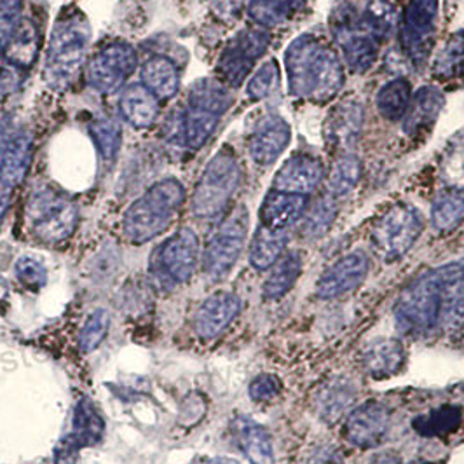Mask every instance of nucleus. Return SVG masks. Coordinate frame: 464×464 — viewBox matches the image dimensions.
<instances>
[{"label": "nucleus", "mask_w": 464, "mask_h": 464, "mask_svg": "<svg viewBox=\"0 0 464 464\" xmlns=\"http://www.w3.org/2000/svg\"><path fill=\"white\" fill-rule=\"evenodd\" d=\"M405 335H437L464 330V258L428 271L407 286L395 307Z\"/></svg>", "instance_id": "1"}, {"label": "nucleus", "mask_w": 464, "mask_h": 464, "mask_svg": "<svg viewBox=\"0 0 464 464\" xmlns=\"http://www.w3.org/2000/svg\"><path fill=\"white\" fill-rule=\"evenodd\" d=\"M395 22V9L388 0H337L330 28L351 70L367 72Z\"/></svg>", "instance_id": "2"}, {"label": "nucleus", "mask_w": 464, "mask_h": 464, "mask_svg": "<svg viewBox=\"0 0 464 464\" xmlns=\"http://www.w3.org/2000/svg\"><path fill=\"white\" fill-rule=\"evenodd\" d=\"M288 90L295 98L324 103L341 92L344 72L337 53L314 35L297 37L285 53Z\"/></svg>", "instance_id": "3"}, {"label": "nucleus", "mask_w": 464, "mask_h": 464, "mask_svg": "<svg viewBox=\"0 0 464 464\" xmlns=\"http://www.w3.org/2000/svg\"><path fill=\"white\" fill-rule=\"evenodd\" d=\"M186 201V187L177 179H164L145 190L126 209L122 229L131 243H147L161 236Z\"/></svg>", "instance_id": "4"}, {"label": "nucleus", "mask_w": 464, "mask_h": 464, "mask_svg": "<svg viewBox=\"0 0 464 464\" xmlns=\"http://www.w3.org/2000/svg\"><path fill=\"white\" fill-rule=\"evenodd\" d=\"M92 30L82 14L62 16L51 34L46 54V82L51 90L63 92L73 84L86 62Z\"/></svg>", "instance_id": "5"}, {"label": "nucleus", "mask_w": 464, "mask_h": 464, "mask_svg": "<svg viewBox=\"0 0 464 464\" xmlns=\"http://www.w3.org/2000/svg\"><path fill=\"white\" fill-rule=\"evenodd\" d=\"M241 182V166L229 149L218 150L207 164L192 196V213L213 218L222 213Z\"/></svg>", "instance_id": "6"}, {"label": "nucleus", "mask_w": 464, "mask_h": 464, "mask_svg": "<svg viewBox=\"0 0 464 464\" xmlns=\"http://www.w3.org/2000/svg\"><path fill=\"white\" fill-rule=\"evenodd\" d=\"M26 220L37 239L54 245L69 239L73 234L79 213L63 194L53 188H41L32 194L26 205Z\"/></svg>", "instance_id": "7"}, {"label": "nucleus", "mask_w": 464, "mask_h": 464, "mask_svg": "<svg viewBox=\"0 0 464 464\" xmlns=\"http://www.w3.org/2000/svg\"><path fill=\"white\" fill-rule=\"evenodd\" d=\"M248 234V211L239 207L231 213L209 239L203 256V267L209 278L220 279L229 275L243 252Z\"/></svg>", "instance_id": "8"}, {"label": "nucleus", "mask_w": 464, "mask_h": 464, "mask_svg": "<svg viewBox=\"0 0 464 464\" xmlns=\"http://www.w3.org/2000/svg\"><path fill=\"white\" fill-rule=\"evenodd\" d=\"M422 232V220L412 207L390 209L373 227L372 241L377 254L386 260L405 256Z\"/></svg>", "instance_id": "9"}, {"label": "nucleus", "mask_w": 464, "mask_h": 464, "mask_svg": "<svg viewBox=\"0 0 464 464\" xmlns=\"http://www.w3.org/2000/svg\"><path fill=\"white\" fill-rule=\"evenodd\" d=\"M139 65V56L128 43H112L100 49L86 70V81L96 93L111 94L121 90Z\"/></svg>", "instance_id": "10"}, {"label": "nucleus", "mask_w": 464, "mask_h": 464, "mask_svg": "<svg viewBox=\"0 0 464 464\" xmlns=\"http://www.w3.org/2000/svg\"><path fill=\"white\" fill-rule=\"evenodd\" d=\"M269 43V34L264 28H245L237 32L218 58L217 69L220 77L231 86H241L267 51Z\"/></svg>", "instance_id": "11"}, {"label": "nucleus", "mask_w": 464, "mask_h": 464, "mask_svg": "<svg viewBox=\"0 0 464 464\" xmlns=\"http://www.w3.org/2000/svg\"><path fill=\"white\" fill-rule=\"evenodd\" d=\"M439 18V0H411L403 24H401V46L405 54L412 60L414 65H424L428 60Z\"/></svg>", "instance_id": "12"}, {"label": "nucleus", "mask_w": 464, "mask_h": 464, "mask_svg": "<svg viewBox=\"0 0 464 464\" xmlns=\"http://www.w3.org/2000/svg\"><path fill=\"white\" fill-rule=\"evenodd\" d=\"M199 258V239L196 232L180 229L175 232L154 258V267L168 281L186 283L194 275Z\"/></svg>", "instance_id": "13"}, {"label": "nucleus", "mask_w": 464, "mask_h": 464, "mask_svg": "<svg viewBox=\"0 0 464 464\" xmlns=\"http://www.w3.org/2000/svg\"><path fill=\"white\" fill-rule=\"evenodd\" d=\"M105 424L90 400H81L73 412L72 433L58 443L54 449V461L60 464L72 463L77 452L84 447L94 445L103 435Z\"/></svg>", "instance_id": "14"}, {"label": "nucleus", "mask_w": 464, "mask_h": 464, "mask_svg": "<svg viewBox=\"0 0 464 464\" xmlns=\"http://www.w3.org/2000/svg\"><path fill=\"white\" fill-rule=\"evenodd\" d=\"M392 426L390 411L379 401H367L349 414L344 435L349 443L371 449L379 445Z\"/></svg>", "instance_id": "15"}, {"label": "nucleus", "mask_w": 464, "mask_h": 464, "mask_svg": "<svg viewBox=\"0 0 464 464\" xmlns=\"http://www.w3.org/2000/svg\"><path fill=\"white\" fill-rule=\"evenodd\" d=\"M369 275V258L363 252H351L337 260L318 281L316 294L320 299H337L356 290Z\"/></svg>", "instance_id": "16"}, {"label": "nucleus", "mask_w": 464, "mask_h": 464, "mask_svg": "<svg viewBox=\"0 0 464 464\" xmlns=\"http://www.w3.org/2000/svg\"><path fill=\"white\" fill-rule=\"evenodd\" d=\"M324 180V164L320 160L297 154L286 160L275 175V190L305 196L316 190Z\"/></svg>", "instance_id": "17"}, {"label": "nucleus", "mask_w": 464, "mask_h": 464, "mask_svg": "<svg viewBox=\"0 0 464 464\" xmlns=\"http://www.w3.org/2000/svg\"><path fill=\"white\" fill-rule=\"evenodd\" d=\"M290 126L281 117L269 116L260 121L250 137V156L258 166L276 163L290 143Z\"/></svg>", "instance_id": "18"}, {"label": "nucleus", "mask_w": 464, "mask_h": 464, "mask_svg": "<svg viewBox=\"0 0 464 464\" xmlns=\"http://www.w3.org/2000/svg\"><path fill=\"white\" fill-rule=\"evenodd\" d=\"M363 107L356 102L339 103L326 117L324 137L334 150H348L362 135Z\"/></svg>", "instance_id": "19"}, {"label": "nucleus", "mask_w": 464, "mask_h": 464, "mask_svg": "<svg viewBox=\"0 0 464 464\" xmlns=\"http://www.w3.org/2000/svg\"><path fill=\"white\" fill-rule=\"evenodd\" d=\"M241 302L231 294H215L201 304L196 313L194 328L201 339H213L222 334L239 314Z\"/></svg>", "instance_id": "20"}, {"label": "nucleus", "mask_w": 464, "mask_h": 464, "mask_svg": "<svg viewBox=\"0 0 464 464\" xmlns=\"http://www.w3.org/2000/svg\"><path fill=\"white\" fill-rule=\"evenodd\" d=\"M34 147L26 131H14L0 145V184L20 186L32 164Z\"/></svg>", "instance_id": "21"}, {"label": "nucleus", "mask_w": 464, "mask_h": 464, "mask_svg": "<svg viewBox=\"0 0 464 464\" xmlns=\"http://www.w3.org/2000/svg\"><path fill=\"white\" fill-rule=\"evenodd\" d=\"M305 207H307L305 196L273 190L266 196L260 208L262 226L269 229L285 231L286 227H290L301 218Z\"/></svg>", "instance_id": "22"}, {"label": "nucleus", "mask_w": 464, "mask_h": 464, "mask_svg": "<svg viewBox=\"0 0 464 464\" xmlns=\"http://www.w3.org/2000/svg\"><path fill=\"white\" fill-rule=\"evenodd\" d=\"M119 111L133 128L145 130L160 116V100L143 84H131L121 93Z\"/></svg>", "instance_id": "23"}, {"label": "nucleus", "mask_w": 464, "mask_h": 464, "mask_svg": "<svg viewBox=\"0 0 464 464\" xmlns=\"http://www.w3.org/2000/svg\"><path fill=\"white\" fill-rule=\"evenodd\" d=\"M354 398L356 388L349 379H332L316 392L314 411L326 422H335L348 412L349 407L354 403Z\"/></svg>", "instance_id": "24"}, {"label": "nucleus", "mask_w": 464, "mask_h": 464, "mask_svg": "<svg viewBox=\"0 0 464 464\" xmlns=\"http://www.w3.org/2000/svg\"><path fill=\"white\" fill-rule=\"evenodd\" d=\"M362 363L375 379L392 377L405 363V348L395 339H377L363 349Z\"/></svg>", "instance_id": "25"}, {"label": "nucleus", "mask_w": 464, "mask_h": 464, "mask_svg": "<svg viewBox=\"0 0 464 464\" xmlns=\"http://www.w3.org/2000/svg\"><path fill=\"white\" fill-rule=\"evenodd\" d=\"M443 109V96L433 86L419 90L411 100L409 109L403 116V130L407 135H420L435 124Z\"/></svg>", "instance_id": "26"}, {"label": "nucleus", "mask_w": 464, "mask_h": 464, "mask_svg": "<svg viewBox=\"0 0 464 464\" xmlns=\"http://www.w3.org/2000/svg\"><path fill=\"white\" fill-rule=\"evenodd\" d=\"M141 84L158 100H171L180 90V73L166 56H154L141 67Z\"/></svg>", "instance_id": "27"}, {"label": "nucleus", "mask_w": 464, "mask_h": 464, "mask_svg": "<svg viewBox=\"0 0 464 464\" xmlns=\"http://www.w3.org/2000/svg\"><path fill=\"white\" fill-rule=\"evenodd\" d=\"M231 92L226 84L213 79H199L196 81L187 96V105L194 109L207 111L209 114L222 117L232 107Z\"/></svg>", "instance_id": "28"}, {"label": "nucleus", "mask_w": 464, "mask_h": 464, "mask_svg": "<svg viewBox=\"0 0 464 464\" xmlns=\"http://www.w3.org/2000/svg\"><path fill=\"white\" fill-rule=\"evenodd\" d=\"M237 440L252 463L275 464L271 435L256 420L241 419L237 422Z\"/></svg>", "instance_id": "29"}, {"label": "nucleus", "mask_w": 464, "mask_h": 464, "mask_svg": "<svg viewBox=\"0 0 464 464\" xmlns=\"http://www.w3.org/2000/svg\"><path fill=\"white\" fill-rule=\"evenodd\" d=\"M286 243H288L286 232L260 226L256 229L252 246H250L252 266L258 271L273 267L283 256Z\"/></svg>", "instance_id": "30"}, {"label": "nucleus", "mask_w": 464, "mask_h": 464, "mask_svg": "<svg viewBox=\"0 0 464 464\" xmlns=\"http://www.w3.org/2000/svg\"><path fill=\"white\" fill-rule=\"evenodd\" d=\"M302 256L299 254H288L281 256L273 266V271L264 285V297L266 299H281L285 297L301 278Z\"/></svg>", "instance_id": "31"}, {"label": "nucleus", "mask_w": 464, "mask_h": 464, "mask_svg": "<svg viewBox=\"0 0 464 464\" xmlns=\"http://www.w3.org/2000/svg\"><path fill=\"white\" fill-rule=\"evenodd\" d=\"M222 117L187 105L182 114V143L190 150H199L215 133Z\"/></svg>", "instance_id": "32"}, {"label": "nucleus", "mask_w": 464, "mask_h": 464, "mask_svg": "<svg viewBox=\"0 0 464 464\" xmlns=\"http://www.w3.org/2000/svg\"><path fill=\"white\" fill-rule=\"evenodd\" d=\"M463 424V412L458 407L443 405L440 409L431 411L430 414L418 418L414 420V430L420 437L437 439V437H447L459 430Z\"/></svg>", "instance_id": "33"}, {"label": "nucleus", "mask_w": 464, "mask_h": 464, "mask_svg": "<svg viewBox=\"0 0 464 464\" xmlns=\"http://www.w3.org/2000/svg\"><path fill=\"white\" fill-rule=\"evenodd\" d=\"M464 218V190L450 188L441 192L431 208V222L439 231L454 229Z\"/></svg>", "instance_id": "34"}, {"label": "nucleus", "mask_w": 464, "mask_h": 464, "mask_svg": "<svg viewBox=\"0 0 464 464\" xmlns=\"http://www.w3.org/2000/svg\"><path fill=\"white\" fill-rule=\"evenodd\" d=\"M90 133L98 150V156L105 163H112L122 145V128L114 117H100L90 126Z\"/></svg>", "instance_id": "35"}, {"label": "nucleus", "mask_w": 464, "mask_h": 464, "mask_svg": "<svg viewBox=\"0 0 464 464\" xmlns=\"http://www.w3.org/2000/svg\"><path fill=\"white\" fill-rule=\"evenodd\" d=\"M412 100L411 84L407 79H395L381 88L377 94V109L390 121H398L405 116Z\"/></svg>", "instance_id": "36"}, {"label": "nucleus", "mask_w": 464, "mask_h": 464, "mask_svg": "<svg viewBox=\"0 0 464 464\" xmlns=\"http://www.w3.org/2000/svg\"><path fill=\"white\" fill-rule=\"evenodd\" d=\"M435 75L443 81L464 75V30L452 35L435 62Z\"/></svg>", "instance_id": "37"}, {"label": "nucleus", "mask_w": 464, "mask_h": 464, "mask_svg": "<svg viewBox=\"0 0 464 464\" xmlns=\"http://www.w3.org/2000/svg\"><path fill=\"white\" fill-rule=\"evenodd\" d=\"M362 164L354 156H343L330 173V192L334 198H346L360 182Z\"/></svg>", "instance_id": "38"}, {"label": "nucleus", "mask_w": 464, "mask_h": 464, "mask_svg": "<svg viewBox=\"0 0 464 464\" xmlns=\"http://www.w3.org/2000/svg\"><path fill=\"white\" fill-rule=\"evenodd\" d=\"M297 4L299 0H250L248 13L256 24L275 26L290 16Z\"/></svg>", "instance_id": "39"}, {"label": "nucleus", "mask_w": 464, "mask_h": 464, "mask_svg": "<svg viewBox=\"0 0 464 464\" xmlns=\"http://www.w3.org/2000/svg\"><path fill=\"white\" fill-rule=\"evenodd\" d=\"M335 217H337V207L334 198H322L313 205V208L307 211L302 224V232L307 237H320L332 227Z\"/></svg>", "instance_id": "40"}, {"label": "nucleus", "mask_w": 464, "mask_h": 464, "mask_svg": "<svg viewBox=\"0 0 464 464\" xmlns=\"http://www.w3.org/2000/svg\"><path fill=\"white\" fill-rule=\"evenodd\" d=\"M7 60L18 67H30L37 54V35L30 24H20L14 39L5 49Z\"/></svg>", "instance_id": "41"}, {"label": "nucleus", "mask_w": 464, "mask_h": 464, "mask_svg": "<svg viewBox=\"0 0 464 464\" xmlns=\"http://www.w3.org/2000/svg\"><path fill=\"white\" fill-rule=\"evenodd\" d=\"M441 177L452 188L464 190V133L447 149L441 161Z\"/></svg>", "instance_id": "42"}, {"label": "nucleus", "mask_w": 464, "mask_h": 464, "mask_svg": "<svg viewBox=\"0 0 464 464\" xmlns=\"http://www.w3.org/2000/svg\"><path fill=\"white\" fill-rule=\"evenodd\" d=\"M111 328V316L105 309L94 311L93 314L90 316V320L86 322V325L81 332L79 337V348L82 353H92L94 349L98 348L103 339L107 337Z\"/></svg>", "instance_id": "43"}, {"label": "nucleus", "mask_w": 464, "mask_h": 464, "mask_svg": "<svg viewBox=\"0 0 464 464\" xmlns=\"http://www.w3.org/2000/svg\"><path fill=\"white\" fill-rule=\"evenodd\" d=\"M22 24V2L20 0H0V54L14 39Z\"/></svg>", "instance_id": "44"}, {"label": "nucleus", "mask_w": 464, "mask_h": 464, "mask_svg": "<svg viewBox=\"0 0 464 464\" xmlns=\"http://www.w3.org/2000/svg\"><path fill=\"white\" fill-rule=\"evenodd\" d=\"M278 81V63L275 60H269L260 69L256 70V75L248 82L246 92L254 100H264L276 90Z\"/></svg>", "instance_id": "45"}, {"label": "nucleus", "mask_w": 464, "mask_h": 464, "mask_svg": "<svg viewBox=\"0 0 464 464\" xmlns=\"http://www.w3.org/2000/svg\"><path fill=\"white\" fill-rule=\"evenodd\" d=\"M16 278L28 288H41L47 281V271L44 264L34 256H24L14 264Z\"/></svg>", "instance_id": "46"}, {"label": "nucleus", "mask_w": 464, "mask_h": 464, "mask_svg": "<svg viewBox=\"0 0 464 464\" xmlns=\"http://www.w3.org/2000/svg\"><path fill=\"white\" fill-rule=\"evenodd\" d=\"M283 390V384L276 375L271 373H262L254 382L250 384V396L256 401H269L273 398H276Z\"/></svg>", "instance_id": "47"}, {"label": "nucleus", "mask_w": 464, "mask_h": 464, "mask_svg": "<svg viewBox=\"0 0 464 464\" xmlns=\"http://www.w3.org/2000/svg\"><path fill=\"white\" fill-rule=\"evenodd\" d=\"M11 190H13L11 187L0 184V224L4 222V217L11 205Z\"/></svg>", "instance_id": "48"}, {"label": "nucleus", "mask_w": 464, "mask_h": 464, "mask_svg": "<svg viewBox=\"0 0 464 464\" xmlns=\"http://www.w3.org/2000/svg\"><path fill=\"white\" fill-rule=\"evenodd\" d=\"M375 464H416L412 463V461H405V459H401V458H398V456H390V454H386V456H381Z\"/></svg>", "instance_id": "49"}, {"label": "nucleus", "mask_w": 464, "mask_h": 464, "mask_svg": "<svg viewBox=\"0 0 464 464\" xmlns=\"http://www.w3.org/2000/svg\"><path fill=\"white\" fill-rule=\"evenodd\" d=\"M201 464H241L237 463V461H234V459H229V458H215V459H208V461H205V463Z\"/></svg>", "instance_id": "50"}]
</instances>
